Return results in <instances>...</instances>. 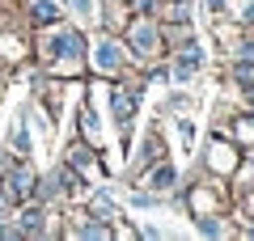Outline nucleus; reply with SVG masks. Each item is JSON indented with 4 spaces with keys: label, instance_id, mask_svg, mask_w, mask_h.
<instances>
[{
    "label": "nucleus",
    "instance_id": "f257e3e1",
    "mask_svg": "<svg viewBox=\"0 0 254 241\" xmlns=\"http://www.w3.org/2000/svg\"><path fill=\"white\" fill-rule=\"evenodd\" d=\"M38 60L47 63L51 72H60V76H72V72L85 68V38L81 30L72 26H47L43 38H38Z\"/></svg>",
    "mask_w": 254,
    "mask_h": 241
},
{
    "label": "nucleus",
    "instance_id": "f03ea898",
    "mask_svg": "<svg viewBox=\"0 0 254 241\" xmlns=\"http://www.w3.org/2000/svg\"><path fill=\"white\" fill-rule=\"evenodd\" d=\"M127 55L140 63H153L161 55V30H157L153 17H136L127 26Z\"/></svg>",
    "mask_w": 254,
    "mask_h": 241
},
{
    "label": "nucleus",
    "instance_id": "7ed1b4c3",
    "mask_svg": "<svg viewBox=\"0 0 254 241\" xmlns=\"http://www.w3.org/2000/svg\"><path fill=\"white\" fill-rule=\"evenodd\" d=\"M127 47H119L115 38H98L93 43V51H89V63H93V72L98 76H123V68H127Z\"/></svg>",
    "mask_w": 254,
    "mask_h": 241
},
{
    "label": "nucleus",
    "instance_id": "20e7f679",
    "mask_svg": "<svg viewBox=\"0 0 254 241\" xmlns=\"http://www.w3.org/2000/svg\"><path fill=\"white\" fill-rule=\"evenodd\" d=\"M203 47L199 43H187L182 51H174V63H170V80L174 85H190V80L199 76V68H203Z\"/></svg>",
    "mask_w": 254,
    "mask_h": 241
},
{
    "label": "nucleus",
    "instance_id": "39448f33",
    "mask_svg": "<svg viewBox=\"0 0 254 241\" xmlns=\"http://www.w3.org/2000/svg\"><path fill=\"white\" fill-rule=\"evenodd\" d=\"M237 165H242V152H237L233 144H225V140H212L208 144V170L212 174H233Z\"/></svg>",
    "mask_w": 254,
    "mask_h": 241
},
{
    "label": "nucleus",
    "instance_id": "423d86ee",
    "mask_svg": "<svg viewBox=\"0 0 254 241\" xmlns=\"http://www.w3.org/2000/svg\"><path fill=\"white\" fill-rule=\"evenodd\" d=\"M174 182H178V170H174L170 161H153V170L140 178V186L153 190V195H165V190H174Z\"/></svg>",
    "mask_w": 254,
    "mask_h": 241
},
{
    "label": "nucleus",
    "instance_id": "0eeeda50",
    "mask_svg": "<svg viewBox=\"0 0 254 241\" xmlns=\"http://www.w3.org/2000/svg\"><path fill=\"white\" fill-rule=\"evenodd\" d=\"M13 229H17V237H38V233H47V212L43 207H21V216H17V224H13Z\"/></svg>",
    "mask_w": 254,
    "mask_h": 241
},
{
    "label": "nucleus",
    "instance_id": "6e6552de",
    "mask_svg": "<svg viewBox=\"0 0 254 241\" xmlns=\"http://www.w3.org/2000/svg\"><path fill=\"white\" fill-rule=\"evenodd\" d=\"M68 165H76L81 174H89V178H98V161H93V148L85 140L68 144Z\"/></svg>",
    "mask_w": 254,
    "mask_h": 241
},
{
    "label": "nucleus",
    "instance_id": "1a4fd4ad",
    "mask_svg": "<svg viewBox=\"0 0 254 241\" xmlns=\"http://www.w3.org/2000/svg\"><path fill=\"white\" fill-rule=\"evenodd\" d=\"M26 17L34 26H51V21H60V4L55 0H26Z\"/></svg>",
    "mask_w": 254,
    "mask_h": 241
},
{
    "label": "nucleus",
    "instance_id": "9d476101",
    "mask_svg": "<svg viewBox=\"0 0 254 241\" xmlns=\"http://www.w3.org/2000/svg\"><path fill=\"white\" fill-rule=\"evenodd\" d=\"M76 123H81V135H85L89 144H102V140H106V131L98 127V115H93V106H81V110H76Z\"/></svg>",
    "mask_w": 254,
    "mask_h": 241
},
{
    "label": "nucleus",
    "instance_id": "9b49d317",
    "mask_svg": "<svg viewBox=\"0 0 254 241\" xmlns=\"http://www.w3.org/2000/svg\"><path fill=\"white\" fill-rule=\"evenodd\" d=\"M68 237H98V241H106V237H110V224L98 220V216H89V224H76V229H68Z\"/></svg>",
    "mask_w": 254,
    "mask_h": 241
},
{
    "label": "nucleus",
    "instance_id": "f8f14e48",
    "mask_svg": "<svg viewBox=\"0 0 254 241\" xmlns=\"http://www.w3.org/2000/svg\"><path fill=\"white\" fill-rule=\"evenodd\" d=\"M89 212L98 216V220H119V207H115V199H110V195H102V190L89 199Z\"/></svg>",
    "mask_w": 254,
    "mask_h": 241
},
{
    "label": "nucleus",
    "instance_id": "ddd939ff",
    "mask_svg": "<svg viewBox=\"0 0 254 241\" xmlns=\"http://www.w3.org/2000/svg\"><path fill=\"white\" fill-rule=\"evenodd\" d=\"M153 161H161V135H144V157H140V165H153Z\"/></svg>",
    "mask_w": 254,
    "mask_h": 241
},
{
    "label": "nucleus",
    "instance_id": "4468645a",
    "mask_svg": "<svg viewBox=\"0 0 254 241\" xmlns=\"http://www.w3.org/2000/svg\"><path fill=\"white\" fill-rule=\"evenodd\" d=\"M233 55H237V60H246V63H254V38H242V43L233 47Z\"/></svg>",
    "mask_w": 254,
    "mask_h": 241
},
{
    "label": "nucleus",
    "instance_id": "2eb2a0df",
    "mask_svg": "<svg viewBox=\"0 0 254 241\" xmlns=\"http://www.w3.org/2000/svg\"><path fill=\"white\" fill-rule=\"evenodd\" d=\"M64 4H68L76 17H93V0H64Z\"/></svg>",
    "mask_w": 254,
    "mask_h": 241
},
{
    "label": "nucleus",
    "instance_id": "dca6fc26",
    "mask_svg": "<svg viewBox=\"0 0 254 241\" xmlns=\"http://www.w3.org/2000/svg\"><path fill=\"white\" fill-rule=\"evenodd\" d=\"M208 4V13H225V0H203Z\"/></svg>",
    "mask_w": 254,
    "mask_h": 241
},
{
    "label": "nucleus",
    "instance_id": "f3484780",
    "mask_svg": "<svg viewBox=\"0 0 254 241\" xmlns=\"http://www.w3.org/2000/svg\"><path fill=\"white\" fill-rule=\"evenodd\" d=\"M250 165H254V152H250Z\"/></svg>",
    "mask_w": 254,
    "mask_h": 241
},
{
    "label": "nucleus",
    "instance_id": "a211bd4d",
    "mask_svg": "<svg viewBox=\"0 0 254 241\" xmlns=\"http://www.w3.org/2000/svg\"><path fill=\"white\" fill-rule=\"evenodd\" d=\"M250 203H254V190H250Z\"/></svg>",
    "mask_w": 254,
    "mask_h": 241
}]
</instances>
